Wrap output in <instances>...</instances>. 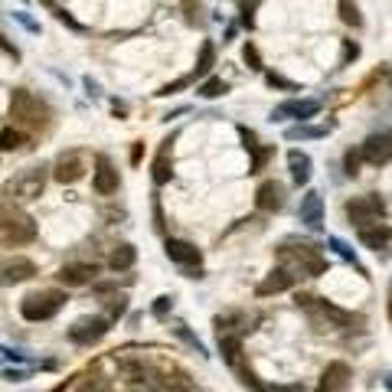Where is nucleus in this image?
<instances>
[{"label": "nucleus", "instance_id": "c85d7f7f", "mask_svg": "<svg viewBox=\"0 0 392 392\" xmlns=\"http://www.w3.org/2000/svg\"><path fill=\"white\" fill-rule=\"evenodd\" d=\"M337 10H340V20H343V24H350L353 30H360V26H363V14H360V7H356L353 0H340Z\"/></svg>", "mask_w": 392, "mask_h": 392}, {"label": "nucleus", "instance_id": "09e8293b", "mask_svg": "<svg viewBox=\"0 0 392 392\" xmlns=\"http://www.w3.org/2000/svg\"><path fill=\"white\" fill-rule=\"evenodd\" d=\"M141 157H144V144H134V151H131V164H141Z\"/></svg>", "mask_w": 392, "mask_h": 392}, {"label": "nucleus", "instance_id": "c9c22d12", "mask_svg": "<svg viewBox=\"0 0 392 392\" xmlns=\"http://www.w3.org/2000/svg\"><path fill=\"white\" fill-rule=\"evenodd\" d=\"M255 7H258V0H242V4H238V14H242V24H246L248 30H252V26H255Z\"/></svg>", "mask_w": 392, "mask_h": 392}, {"label": "nucleus", "instance_id": "39448f33", "mask_svg": "<svg viewBox=\"0 0 392 392\" xmlns=\"http://www.w3.org/2000/svg\"><path fill=\"white\" fill-rule=\"evenodd\" d=\"M66 304V294L62 291H36V294H26L24 304H20V314L26 321L39 323V321H49V317L59 314V308Z\"/></svg>", "mask_w": 392, "mask_h": 392}, {"label": "nucleus", "instance_id": "a19ab883", "mask_svg": "<svg viewBox=\"0 0 392 392\" xmlns=\"http://www.w3.org/2000/svg\"><path fill=\"white\" fill-rule=\"evenodd\" d=\"M360 161H363V151H346V174H350V177H353L356 170H360Z\"/></svg>", "mask_w": 392, "mask_h": 392}, {"label": "nucleus", "instance_id": "c756f323", "mask_svg": "<svg viewBox=\"0 0 392 392\" xmlns=\"http://www.w3.org/2000/svg\"><path fill=\"white\" fill-rule=\"evenodd\" d=\"M327 128H311V124H294V128L285 131L288 141H311V138H323Z\"/></svg>", "mask_w": 392, "mask_h": 392}, {"label": "nucleus", "instance_id": "a878e982", "mask_svg": "<svg viewBox=\"0 0 392 392\" xmlns=\"http://www.w3.org/2000/svg\"><path fill=\"white\" fill-rule=\"evenodd\" d=\"M219 350H223V360L229 363L232 369L242 366V340H238L236 333H226V337H219Z\"/></svg>", "mask_w": 392, "mask_h": 392}, {"label": "nucleus", "instance_id": "423d86ee", "mask_svg": "<svg viewBox=\"0 0 392 392\" xmlns=\"http://www.w3.org/2000/svg\"><path fill=\"white\" fill-rule=\"evenodd\" d=\"M43 186H46V174H43V167H30V170H24V174H16L4 190H7L16 203H30V200H39Z\"/></svg>", "mask_w": 392, "mask_h": 392}, {"label": "nucleus", "instance_id": "b1692460", "mask_svg": "<svg viewBox=\"0 0 392 392\" xmlns=\"http://www.w3.org/2000/svg\"><path fill=\"white\" fill-rule=\"evenodd\" d=\"M288 167H291V180L298 186H304L311 180V167H314V164H311V157L304 154V151H291V154H288Z\"/></svg>", "mask_w": 392, "mask_h": 392}, {"label": "nucleus", "instance_id": "f8f14e48", "mask_svg": "<svg viewBox=\"0 0 392 392\" xmlns=\"http://www.w3.org/2000/svg\"><path fill=\"white\" fill-rule=\"evenodd\" d=\"M118 184H121V177H118V170L111 167V161L99 157V161H95V174H92L95 193H99V196H111V193H118Z\"/></svg>", "mask_w": 392, "mask_h": 392}, {"label": "nucleus", "instance_id": "49530a36", "mask_svg": "<svg viewBox=\"0 0 392 392\" xmlns=\"http://www.w3.org/2000/svg\"><path fill=\"white\" fill-rule=\"evenodd\" d=\"M184 10H186V20L196 24V14H200V0H184Z\"/></svg>", "mask_w": 392, "mask_h": 392}, {"label": "nucleus", "instance_id": "f03ea898", "mask_svg": "<svg viewBox=\"0 0 392 392\" xmlns=\"http://www.w3.org/2000/svg\"><path fill=\"white\" fill-rule=\"evenodd\" d=\"M10 118H14L16 128H26V131H46L53 124V111L43 99H36L33 92L26 89H16L10 95Z\"/></svg>", "mask_w": 392, "mask_h": 392}, {"label": "nucleus", "instance_id": "0eeeda50", "mask_svg": "<svg viewBox=\"0 0 392 392\" xmlns=\"http://www.w3.org/2000/svg\"><path fill=\"white\" fill-rule=\"evenodd\" d=\"M346 216L350 223L360 229V226H369V223H379L386 216V203L379 200L376 193H366V196H356V200L346 203Z\"/></svg>", "mask_w": 392, "mask_h": 392}, {"label": "nucleus", "instance_id": "5701e85b", "mask_svg": "<svg viewBox=\"0 0 392 392\" xmlns=\"http://www.w3.org/2000/svg\"><path fill=\"white\" fill-rule=\"evenodd\" d=\"M174 141H177V134H170V138L164 141L161 154H157V161H154V184L157 186H164L170 177H174V170H170V151H174Z\"/></svg>", "mask_w": 392, "mask_h": 392}, {"label": "nucleus", "instance_id": "412c9836", "mask_svg": "<svg viewBox=\"0 0 392 392\" xmlns=\"http://www.w3.org/2000/svg\"><path fill=\"white\" fill-rule=\"evenodd\" d=\"M356 232H360V242H363V246H366V248H376V252H379V248L389 246V238H392V229H389L386 223L360 226Z\"/></svg>", "mask_w": 392, "mask_h": 392}, {"label": "nucleus", "instance_id": "f704fd0d", "mask_svg": "<svg viewBox=\"0 0 392 392\" xmlns=\"http://www.w3.org/2000/svg\"><path fill=\"white\" fill-rule=\"evenodd\" d=\"M236 373H238V383L246 386V389H252V392H268V389H265V386L258 383V376H255L252 369H242V366H238Z\"/></svg>", "mask_w": 392, "mask_h": 392}, {"label": "nucleus", "instance_id": "3c124183", "mask_svg": "<svg viewBox=\"0 0 392 392\" xmlns=\"http://www.w3.org/2000/svg\"><path fill=\"white\" fill-rule=\"evenodd\" d=\"M386 389H392V376H389V379H386Z\"/></svg>", "mask_w": 392, "mask_h": 392}, {"label": "nucleus", "instance_id": "4468645a", "mask_svg": "<svg viewBox=\"0 0 392 392\" xmlns=\"http://www.w3.org/2000/svg\"><path fill=\"white\" fill-rule=\"evenodd\" d=\"M255 206L261 213H278V209L285 206V186L275 184V180H265V184L255 190Z\"/></svg>", "mask_w": 392, "mask_h": 392}, {"label": "nucleus", "instance_id": "9b49d317", "mask_svg": "<svg viewBox=\"0 0 392 392\" xmlns=\"http://www.w3.org/2000/svg\"><path fill=\"white\" fill-rule=\"evenodd\" d=\"M317 111H321V101H314V99H304V101H281V105H275V111H271V121H285V118H298V121H308V118H314Z\"/></svg>", "mask_w": 392, "mask_h": 392}, {"label": "nucleus", "instance_id": "bb28decb", "mask_svg": "<svg viewBox=\"0 0 392 392\" xmlns=\"http://www.w3.org/2000/svg\"><path fill=\"white\" fill-rule=\"evenodd\" d=\"M213 62H216V46L213 43H203L200 46V59H196V69H193V76L196 79H203V76H209V69H213Z\"/></svg>", "mask_w": 392, "mask_h": 392}, {"label": "nucleus", "instance_id": "7ed1b4c3", "mask_svg": "<svg viewBox=\"0 0 392 392\" xmlns=\"http://www.w3.org/2000/svg\"><path fill=\"white\" fill-rule=\"evenodd\" d=\"M278 261H281V268H288L294 278H317L327 271V258L317 255L314 246H281L278 248Z\"/></svg>", "mask_w": 392, "mask_h": 392}, {"label": "nucleus", "instance_id": "de8ad7c7", "mask_svg": "<svg viewBox=\"0 0 392 392\" xmlns=\"http://www.w3.org/2000/svg\"><path fill=\"white\" fill-rule=\"evenodd\" d=\"M238 134H242V141H246V147H248V151H255V147H258V138H255V131L238 128Z\"/></svg>", "mask_w": 392, "mask_h": 392}, {"label": "nucleus", "instance_id": "72a5a7b5", "mask_svg": "<svg viewBox=\"0 0 392 392\" xmlns=\"http://www.w3.org/2000/svg\"><path fill=\"white\" fill-rule=\"evenodd\" d=\"M252 157L255 161H252V170H248V174H258V170H265V164L275 157V147H255Z\"/></svg>", "mask_w": 392, "mask_h": 392}, {"label": "nucleus", "instance_id": "a211bd4d", "mask_svg": "<svg viewBox=\"0 0 392 392\" xmlns=\"http://www.w3.org/2000/svg\"><path fill=\"white\" fill-rule=\"evenodd\" d=\"M301 223L314 232L323 226V200H321V193L317 190L304 193V200H301Z\"/></svg>", "mask_w": 392, "mask_h": 392}, {"label": "nucleus", "instance_id": "e433bc0d", "mask_svg": "<svg viewBox=\"0 0 392 392\" xmlns=\"http://www.w3.org/2000/svg\"><path fill=\"white\" fill-rule=\"evenodd\" d=\"M331 248H333V252L340 255V258L353 261L356 268H360V261H356V252H353V248H350V246H346V242H340V238H331ZM360 271H363V268H360Z\"/></svg>", "mask_w": 392, "mask_h": 392}, {"label": "nucleus", "instance_id": "7c9ffc66", "mask_svg": "<svg viewBox=\"0 0 392 392\" xmlns=\"http://www.w3.org/2000/svg\"><path fill=\"white\" fill-rule=\"evenodd\" d=\"M226 92H229V85H226L223 79H206V82L196 89L200 99H219V95H226Z\"/></svg>", "mask_w": 392, "mask_h": 392}, {"label": "nucleus", "instance_id": "4be33fe9", "mask_svg": "<svg viewBox=\"0 0 392 392\" xmlns=\"http://www.w3.org/2000/svg\"><path fill=\"white\" fill-rule=\"evenodd\" d=\"M161 392H193V379L186 376L184 369L170 366L161 373Z\"/></svg>", "mask_w": 392, "mask_h": 392}, {"label": "nucleus", "instance_id": "6e6552de", "mask_svg": "<svg viewBox=\"0 0 392 392\" xmlns=\"http://www.w3.org/2000/svg\"><path fill=\"white\" fill-rule=\"evenodd\" d=\"M118 369H121V376L128 379V386H134L138 392H161V376H157L151 366H144V363L121 360Z\"/></svg>", "mask_w": 392, "mask_h": 392}, {"label": "nucleus", "instance_id": "ddd939ff", "mask_svg": "<svg viewBox=\"0 0 392 392\" xmlns=\"http://www.w3.org/2000/svg\"><path fill=\"white\" fill-rule=\"evenodd\" d=\"M360 151H363V161L366 164L383 167V164L392 161V134H376V138H369Z\"/></svg>", "mask_w": 392, "mask_h": 392}, {"label": "nucleus", "instance_id": "c03bdc74", "mask_svg": "<svg viewBox=\"0 0 392 392\" xmlns=\"http://www.w3.org/2000/svg\"><path fill=\"white\" fill-rule=\"evenodd\" d=\"M177 337H184V340H186V343H190V346H193V350H196V353H203V356H206V346H203V343H200V340L193 337V333H190V331H186V327H177Z\"/></svg>", "mask_w": 392, "mask_h": 392}, {"label": "nucleus", "instance_id": "8fccbe9b", "mask_svg": "<svg viewBox=\"0 0 392 392\" xmlns=\"http://www.w3.org/2000/svg\"><path fill=\"white\" fill-rule=\"evenodd\" d=\"M271 392H304V386H275Z\"/></svg>", "mask_w": 392, "mask_h": 392}, {"label": "nucleus", "instance_id": "393cba45", "mask_svg": "<svg viewBox=\"0 0 392 392\" xmlns=\"http://www.w3.org/2000/svg\"><path fill=\"white\" fill-rule=\"evenodd\" d=\"M134 261H138V248L128 246V242H121V246H115L111 258H108V268L111 271H128Z\"/></svg>", "mask_w": 392, "mask_h": 392}, {"label": "nucleus", "instance_id": "1a4fd4ad", "mask_svg": "<svg viewBox=\"0 0 392 392\" xmlns=\"http://www.w3.org/2000/svg\"><path fill=\"white\" fill-rule=\"evenodd\" d=\"M108 323H111L108 317H82L69 327V340L79 346H92L108 333Z\"/></svg>", "mask_w": 392, "mask_h": 392}, {"label": "nucleus", "instance_id": "58836bf2", "mask_svg": "<svg viewBox=\"0 0 392 392\" xmlns=\"http://www.w3.org/2000/svg\"><path fill=\"white\" fill-rule=\"evenodd\" d=\"M124 311H128V301H124V294H118V298L108 301V321H115V317H121Z\"/></svg>", "mask_w": 392, "mask_h": 392}, {"label": "nucleus", "instance_id": "f257e3e1", "mask_svg": "<svg viewBox=\"0 0 392 392\" xmlns=\"http://www.w3.org/2000/svg\"><path fill=\"white\" fill-rule=\"evenodd\" d=\"M0 238L7 246H26L36 238V223L33 216L16 206V200L7 190H0Z\"/></svg>", "mask_w": 392, "mask_h": 392}, {"label": "nucleus", "instance_id": "37998d69", "mask_svg": "<svg viewBox=\"0 0 392 392\" xmlns=\"http://www.w3.org/2000/svg\"><path fill=\"white\" fill-rule=\"evenodd\" d=\"M360 56V46H356L353 39H343V56H340V66H346L350 59H356Z\"/></svg>", "mask_w": 392, "mask_h": 392}, {"label": "nucleus", "instance_id": "9d476101", "mask_svg": "<svg viewBox=\"0 0 392 392\" xmlns=\"http://www.w3.org/2000/svg\"><path fill=\"white\" fill-rule=\"evenodd\" d=\"M350 383H353V369H350V363L333 360V363H327V369L321 373L317 392H350Z\"/></svg>", "mask_w": 392, "mask_h": 392}, {"label": "nucleus", "instance_id": "a18cd8bd", "mask_svg": "<svg viewBox=\"0 0 392 392\" xmlns=\"http://www.w3.org/2000/svg\"><path fill=\"white\" fill-rule=\"evenodd\" d=\"M190 82H193V79H190V76H184V79H177V82L164 85V89H161V92H157V95H174V92H180V89H186V85H190Z\"/></svg>", "mask_w": 392, "mask_h": 392}, {"label": "nucleus", "instance_id": "6ab92c4d", "mask_svg": "<svg viewBox=\"0 0 392 392\" xmlns=\"http://www.w3.org/2000/svg\"><path fill=\"white\" fill-rule=\"evenodd\" d=\"M294 285V275L288 268H275L268 271V275L258 281V288H255V294L258 298H268V294H278V291H288V288Z\"/></svg>", "mask_w": 392, "mask_h": 392}, {"label": "nucleus", "instance_id": "473e14b6", "mask_svg": "<svg viewBox=\"0 0 392 392\" xmlns=\"http://www.w3.org/2000/svg\"><path fill=\"white\" fill-rule=\"evenodd\" d=\"M39 4H46V7L56 14V20H59V24H66V26H69V30H82V24H79V20L69 14V10H62L59 4H53V0H39Z\"/></svg>", "mask_w": 392, "mask_h": 392}, {"label": "nucleus", "instance_id": "79ce46f5", "mask_svg": "<svg viewBox=\"0 0 392 392\" xmlns=\"http://www.w3.org/2000/svg\"><path fill=\"white\" fill-rule=\"evenodd\" d=\"M170 308H174V298L161 294V298L154 301V308H151V311H154V317H167V311H170Z\"/></svg>", "mask_w": 392, "mask_h": 392}, {"label": "nucleus", "instance_id": "cd10ccee", "mask_svg": "<svg viewBox=\"0 0 392 392\" xmlns=\"http://www.w3.org/2000/svg\"><path fill=\"white\" fill-rule=\"evenodd\" d=\"M26 144V134L20 128H4L0 131V151H20Z\"/></svg>", "mask_w": 392, "mask_h": 392}, {"label": "nucleus", "instance_id": "2eb2a0df", "mask_svg": "<svg viewBox=\"0 0 392 392\" xmlns=\"http://www.w3.org/2000/svg\"><path fill=\"white\" fill-rule=\"evenodd\" d=\"M167 258L177 261V265H184V268H193V265H200L203 252L193 242H186V238H167Z\"/></svg>", "mask_w": 392, "mask_h": 392}, {"label": "nucleus", "instance_id": "2f4dec72", "mask_svg": "<svg viewBox=\"0 0 392 392\" xmlns=\"http://www.w3.org/2000/svg\"><path fill=\"white\" fill-rule=\"evenodd\" d=\"M232 323H246V314H238V311H229V314H219V317H216V331H219V337H226V333L236 331Z\"/></svg>", "mask_w": 392, "mask_h": 392}, {"label": "nucleus", "instance_id": "dca6fc26", "mask_svg": "<svg viewBox=\"0 0 392 392\" xmlns=\"http://www.w3.org/2000/svg\"><path fill=\"white\" fill-rule=\"evenodd\" d=\"M95 275H99V265L76 261V265H62L56 278H59V285H66V288H79V285H89V281H95Z\"/></svg>", "mask_w": 392, "mask_h": 392}, {"label": "nucleus", "instance_id": "aec40b11", "mask_svg": "<svg viewBox=\"0 0 392 392\" xmlns=\"http://www.w3.org/2000/svg\"><path fill=\"white\" fill-rule=\"evenodd\" d=\"M0 275H4L7 285H20V281H30V278L36 275V265H33L30 258H20V255H16V258H10L7 265L0 268Z\"/></svg>", "mask_w": 392, "mask_h": 392}, {"label": "nucleus", "instance_id": "603ef678", "mask_svg": "<svg viewBox=\"0 0 392 392\" xmlns=\"http://www.w3.org/2000/svg\"><path fill=\"white\" fill-rule=\"evenodd\" d=\"M389 317H392V301H389Z\"/></svg>", "mask_w": 392, "mask_h": 392}, {"label": "nucleus", "instance_id": "ea45409f", "mask_svg": "<svg viewBox=\"0 0 392 392\" xmlns=\"http://www.w3.org/2000/svg\"><path fill=\"white\" fill-rule=\"evenodd\" d=\"M265 79H268V85H271V89H288V92H294V89H298V85H294V82H288V79H285V76H278V72H268V76H265Z\"/></svg>", "mask_w": 392, "mask_h": 392}, {"label": "nucleus", "instance_id": "f3484780", "mask_svg": "<svg viewBox=\"0 0 392 392\" xmlns=\"http://www.w3.org/2000/svg\"><path fill=\"white\" fill-rule=\"evenodd\" d=\"M82 174H85V164H82V157H79L76 151L62 154L59 161H56V167H53V177L59 180V184H76V180H82Z\"/></svg>", "mask_w": 392, "mask_h": 392}, {"label": "nucleus", "instance_id": "4c0bfd02", "mask_svg": "<svg viewBox=\"0 0 392 392\" xmlns=\"http://www.w3.org/2000/svg\"><path fill=\"white\" fill-rule=\"evenodd\" d=\"M242 59L248 62V69H255V72H261L265 66H261V56H258V49L252 46V43H246V49H242Z\"/></svg>", "mask_w": 392, "mask_h": 392}, {"label": "nucleus", "instance_id": "20e7f679", "mask_svg": "<svg viewBox=\"0 0 392 392\" xmlns=\"http://www.w3.org/2000/svg\"><path fill=\"white\" fill-rule=\"evenodd\" d=\"M294 304H298L301 311H308V314L314 317L317 323H323V327H353V323H363L360 314H350V311L337 308V304H331V301L314 298V294H298Z\"/></svg>", "mask_w": 392, "mask_h": 392}]
</instances>
